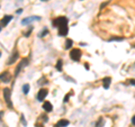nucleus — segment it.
Returning a JSON list of instances; mask_svg holds the SVG:
<instances>
[{
	"label": "nucleus",
	"instance_id": "obj_14",
	"mask_svg": "<svg viewBox=\"0 0 135 127\" xmlns=\"http://www.w3.org/2000/svg\"><path fill=\"white\" fill-rule=\"evenodd\" d=\"M72 47V41L71 39H68L66 42H65V50H69V48Z\"/></svg>",
	"mask_w": 135,
	"mask_h": 127
},
{
	"label": "nucleus",
	"instance_id": "obj_3",
	"mask_svg": "<svg viewBox=\"0 0 135 127\" xmlns=\"http://www.w3.org/2000/svg\"><path fill=\"white\" fill-rule=\"evenodd\" d=\"M10 96H11V91L9 88H4V100H6L7 105H8L9 107H11L12 105H11V100H10Z\"/></svg>",
	"mask_w": 135,
	"mask_h": 127
},
{
	"label": "nucleus",
	"instance_id": "obj_24",
	"mask_svg": "<svg viewBox=\"0 0 135 127\" xmlns=\"http://www.w3.org/2000/svg\"><path fill=\"white\" fill-rule=\"evenodd\" d=\"M107 3H108V2H105V3H102V5H101V6H100V8H104V7H105V6H106V5H107Z\"/></svg>",
	"mask_w": 135,
	"mask_h": 127
},
{
	"label": "nucleus",
	"instance_id": "obj_15",
	"mask_svg": "<svg viewBox=\"0 0 135 127\" xmlns=\"http://www.w3.org/2000/svg\"><path fill=\"white\" fill-rule=\"evenodd\" d=\"M29 91V84H24L22 86V92L25 93V95H27Z\"/></svg>",
	"mask_w": 135,
	"mask_h": 127
},
{
	"label": "nucleus",
	"instance_id": "obj_5",
	"mask_svg": "<svg viewBox=\"0 0 135 127\" xmlns=\"http://www.w3.org/2000/svg\"><path fill=\"white\" fill-rule=\"evenodd\" d=\"M34 20H40V16H30V17H26L22 20V25H28L30 24L32 21Z\"/></svg>",
	"mask_w": 135,
	"mask_h": 127
},
{
	"label": "nucleus",
	"instance_id": "obj_17",
	"mask_svg": "<svg viewBox=\"0 0 135 127\" xmlns=\"http://www.w3.org/2000/svg\"><path fill=\"white\" fill-rule=\"evenodd\" d=\"M123 37H112L109 38V42H112V41H123Z\"/></svg>",
	"mask_w": 135,
	"mask_h": 127
},
{
	"label": "nucleus",
	"instance_id": "obj_27",
	"mask_svg": "<svg viewBox=\"0 0 135 127\" xmlns=\"http://www.w3.org/2000/svg\"><path fill=\"white\" fill-rule=\"evenodd\" d=\"M42 1H47V0H42Z\"/></svg>",
	"mask_w": 135,
	"mask_h": 127
},
{
	"label": "nucleus",
	"instance_id": "obj_13",
	"mask_svg": "<svg viewBox=\"0 0 135 127\" xmlns=\"http://www.w3.org/2000/svg\"><path fill=\"white\" fill-rule=\"evenodd\" d=\"M17 57H18V53H17V52H15L12 55H11V57H10V59H9L8 64H12L14 62H15L16 60H17Z\"/></svg>",
	"mask_w": 135,
	"mask_h": 127
},
{
	"label": "nucleus",
	"instance_id": "obj_7",
	"mask_svg": "<svg viewBox=\"0 0 135 127\" xmlns=\"http://www.w3.org/2000/svg\"><path fill=\"white\" fill-rule=\"evenodd\" d=\"M10 74H9V72H4L2 74H0V80H1L2 82H9L10 81Z\"/></svg>",
	"mask_w": 135,
	"mask_h": 127
},
{
	"label": "nucleus",
	"instance_id": "obj_19",
	"mask_svg": "<svg viewBox=\"0 0 135 127\" xmlns=\"http://www.w3.org/2000/svg\"><path fill=\"white\" fill-rule=\"evenodd\" d=\"M20 120H22V123L25 125V126H26V125H27V123H26V120H25V117H24V116H22V119H20Z\"/></svg>",
	"mask_w": 135,
	"mask_h": 127
},
{
	"label": "nucleus",
	"instance_id": "obj_8",
	"mask_svg": "<svg viewBox=\"0 0 135 127\" xmlns=\"http://www.w3.org/2000/svg\"><path fill=\"white\" fill-rule=\"evenodd\" d=\"M68 32H69V28H68V26H62V27H58V35H61V36H65V35H68Z\"/></svg>",
	"mask_w": 135,
	"mask_h": 127
},
{
	"label": "nucleus",
	"instance_id": "obj_18",
	"mask_svg": "<svg viewBox=\"0 0 135 127\" xmlns=\"http://www.w3.org/2000/svg\"><path fill=\"white\" fill-rule=\"evenodd\" d=\"M47 33H48V30H47V29H44V32H43V33H40V37H43L44 35H46Z\"/></svg>",
	"mask_w": 135,
	"mask_h": 127
},
{
	"label": "nucleus",
	"instance_id": "obj_23",
	"mask_svg": "<svg viewBox=\"0 0 135 127\" xmlns=\"http://www.w3.org/2000/svg\"><path fill=\"white\" fill-rule=\"evenodd\" d=\"M130 83L133 84V86H135V80H130Z\"/></svg>",
	"mask_w": 135,
	"mask_h": 127
},
{
	"label": "nucleus",
	"instance_id": "obj_16",
	"mask_svg": "<svg viewBox=\"0 0 135 127\" xmlns=\"http://www.w3.org/2000/svg\"><path fill=\"white\" fill-rule=\"evenodd\" d=\"M56 70H58V71L62 70V61L61 60H58V63H56Z\"/></svg>",
	"mask_w": 135,
	"mask_h": 127
},
{
	"label": "nucleus",
	"instance_id": "obj_4",
	"mask_svg": "<svg viewBox=\"0 0 135 127\" xmlns=\"http://www.w3.org/2000/svg\"><path fill=\"white\" fill-rule=\"evenodd\" d=\"M28 64V59H22V61L19 62V64H18V66H17V69H16V72H15V75L17 77L18 74H19V72H20V70L22 69H24L25 66Z\"/></svg>",
	"mask_w": 135,
	"mask_h": 127
},
{
	"label": "nucleus",
	"instance_id": "obj_12",
	"mask_svg": "<svg viewBox=\"0 0 135 127\" xmlns=\"http://www.w3.org/2000/svg\"><path fill=\"white\" fill-rule=\"evenodd\" d=\"M11 19H12V17H11V16H4V19L1 20V25L2 26H7V25H8V23L11 20Z\"/></svg>",
	"mask_w": 135,
	"mask_h": 127
},
{
	"label": "nucleus",
	"instance_id": "obj_1",
	"mask_svg": "<svg viewBox=\"0 0 135 127\" xmlns=\"http://www.w3.org/2000/svg\"><path fill=\"white\" fill-rule=\"evenodd\" d=\"M54 26H58V27H62V26H68V18L65 17H58L55 20L53 21Z\"/></svg>",
	"mask_w": 135,
	"mask_h": 127
},
{
	"label": "nucleus",
	"instance_id": "obj_10",
	"mask_svg": "<svg viewBox=\"0 0 135 127\" xmlns=\"http://www.w3.org/2000/svg\"><path fill=\"white\" fill-rule=\"evenodd\" d=\"M43 109H44L45 111H52V110H53V106H52L51 102L46 101V102L43 104Z\"/></svg>",
	"mask_w": 135,
	"mask_h": 127
},
{
	"label": "nucleus",
	"instance_id": "obj_2",
	"mask_svg": "<svg viewBox=\"0 0 135 127\" xmlns=\"http://www.w3.org/2000/svg\"><path fill=\"white\" fill-rule=\"evenodd\" d=\"M70 57H71V60H73V61H79V60L81 59V51L78 50V48H74V50H72L71 52H70Z\"/></svg>",
	"mask_w": 135,
	"mask_h": 127
},
{
	"label": "nucleus",
	"instance_id": "obj_11",
	"mask_svg": "<svg viewBox=\"0 0 135 127\" xmlns=\"http://www.w3.org/2000/svg\"><path fill=\"white\" fill-rule=\"evenodd\" d=\"M110 81H112V79H110L109 77H107V78H105V79H102V86H104V88H105V89H108V88H109Z\"/></svg>",
	"mask_w": 135,
	"mask_h": 127
},
{
	"label": "nucleus",
	"instance_id": "obj_21",
	"mask_svg": "<svg viewBox=\"0 0 135 127\" xmlns=\"http://www.w3.org/2000/svg\"><path fill=\"white\" fill-rule=\"evenodd\" d=\"M101 123H102V119H99V122H98V123H97V127H100Z\"/></svg>",
	"mask_w": 135,
	"mask_h": 127
},
{
	"label": "nucleus",
	"instance_id": "obj_6",
	"mask_svg": "<svg viewBox=\"0 0 135 127\" xmlns=\"http://www.w3.org/2000/svg\"><path fill=\"white\" fill-rule=\"evenodd\" d=\"M47 96V90L46 89H40V91H38V95H37V99L40 100V101H42V100L45 99V97Z\"/></svg>",
	"mask_w": 135,
	"mask_h": 127
},
{
	"label": "nucleus",
	"instance_id": "obj_26",
	"mask_svg": "<svg viewBox=\"0 0 135 127\" xmlns=\"http://www.w3.org/2000/svg\"><path fill=\"white\" fill-rule=\"evenodd\" d=\"M22 11V9H18V10H17V14H20Z\"/></svg>",
	"mask_w": 135,
	"mask_h": 127
},
{
	"label": "nucleus",
	"instance_id": "obj_22",
	"mask_svg": "<svg viewBox=\"0 0 135 127\" xmlns=\"http://www.w3.org/2000/svg\"><path fill=\"white\" fill-rule=\"evenodd\" d=\"M132 124L135 126V116H133V118H132Z\"/></svg>",
	"mask_w": 135,
	"mask_h": 127
},
{
	"label": "nucleus",
	"instance_id": "obj_9",
	"mask_svg": "<svg viewBox=\"0 0 135 127\" xmlns=\"http://www.w3.org/2000/svg\"><path fill=\"white\" fill-rule=\"evenodd\" d=\"M69 124H70L69 120H66V119H61L60 122L58 123V124H55V126H54V127H66Z\"/></svg>",
	"mask_w": 135,
	"mask_h": 127
},
{
	"label": "nucleus",
	"instance_id": "obj_25",
	"mask_svg": "<svg viewBox=\"0 0 135 127\" xmlns=\"http://www.w3.org/2000/svg\"><path fill=\"white\" fill-rule=\"evenodd\" d=\"M84 68H86V69H87V70H88V69H89V65H88V64L86 63V64H84Z\"/></svg>",
	"mask_w": 135,
	"mask_h": 127
},
{
	"label": "nucleus",
	"instance_id": "obj_20",
	"mask_svg": "<svg viewBox=\"0 0 135 127\" xmlns=\"http://www.w3.org/2000/svg\"><path fill=\"white\" fill-rule=\"evenodd\" d=\"M69 98H70V96H69V95H66V96H65V97H64V100H63V101H64V102H68V100H69Z\"/></svg>",
	"mask_w": 135,
	"mask_h": 127
}]
</instances>
